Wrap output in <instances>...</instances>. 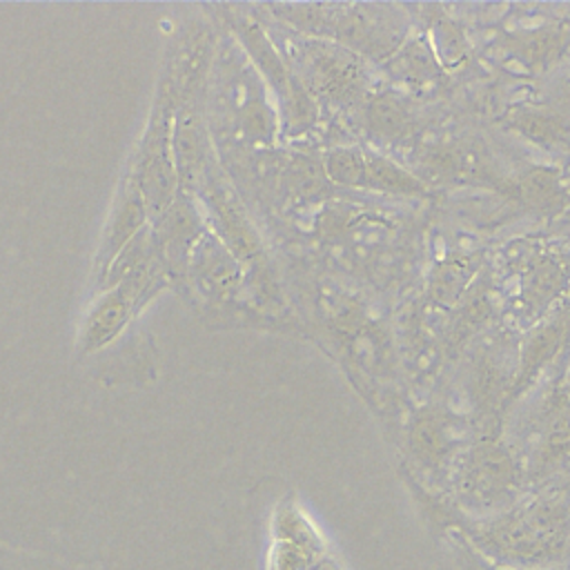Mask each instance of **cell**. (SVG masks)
Masks as SVG:
<instances>
[{
	"mask_svg": "<svg viewBox=\"0 0 570 570\" xmlns=\"http://www.w3.org/2000/svg\"><path fill=\"white\" fill-rule=\"evenodd\" d=\"M410 452L425 468H439L452 452L450 430L443 416L423 412L410 428Z\"/></svg>",
	"mask_w": 570,
	"mask_h": 570,
	"instance_id": "9c48e42d",
	"label": "cell"
},
{
	"mask_svg": "<svg viewBox=\"0 0 570 570\" xmlns=\"http://www.w3.org/2000/svg\"><path fill=\"white\" fill-rule=\"evenodd\" d=\"M463 557H465L468 570H505V568H497V566L483 561V559H481L479 554H474V552H463ZM550 570H566V568H550Z\"/></svg>",
	"mask_w": 570,
	"mask_h": 570,
	"instance_id": "ffe728a7",
	"label": "cell"
},
{
	"mask_svg": "<svg viewBox=\"0 0 570 570\" xmlns=\"http://www.w3.org/2000/svg\"><path fill=\"white\" fill-rule=\"evenodd\" d=\"M365 127L383 140H399L410 131L412 116L394 94H379L363 107Z\"/></svg>",
	"mask_w": 570,
	"mask_h": 570,
	"instance_id": "8fae6325",
	"label": "cell"
},
{
	"mask_svg": "<svg viewBox=\"0 0 570 570\" xmlns=\"http://www.w3.org/2000/svg\"><path fill=\"white\" fill-rule=\"evenodd\" d=\"M278 539L303 546L309 552H316L321 546L318 534L312 530L309 521L303 514H298L294 508L278 512Z\"/></svg>",
	"mask_w": 570,
	"mask_h": 570,
	"instance_id": "e0dca14e",
	"label": "cell"
},
{
	"mask_svg": "<svg viewBox=\"0 0 570 570\" xmlns=\"http://www.w3.org/2000/svg\"><path fill=\"white\" fill-rule=\"evenodd\" d=\"M514 129L550 149H563L570 145V122L550 111H525L514 118Z\"/></svg>",
	"mask_w": 570,
	"mask_h": 570,
	"instance_id": "4fadbf2b",
	"label": "cell"
},
{
	"mask_svg": "<svg viewBox=\"0 0 570 570\" xmlns=\"http://www.w3.org/2000/svg\"><path fill=\"white\" fill-rule=\"evenodd\" d=\"M358 189L414 196L423 191V185L416 176H412L407 169H403L394 160L372 151H363V174H361Z\"/></svg>",
	"mask_w": 570,
	"mask_h": 570,
	"instance_id": "30bf717a",
	"label": "cell"
},
{
	"mask_svg": "<svg viewBox=\"0 0 570 570\" xmlns=\"http://www.w3.org/2000/svg\"><path fill=\"white\" fill-rule=\"evenodd\" d=\"M187 272L198 292L214 303H232L245 287V269L220 238L207 229L196 243Z\"/></svg>",
	"mask_w": 570,
	"mask_h": 570,
	"instance_id": "8992f818",
	"label": "cell"
},
{
	"mask_svg": "<svg viewBox=\"0 0 570 570\" xmlns=\"http://www.w3.org/2000/svg\"><path fill=\"white\" fill-rule=\"evenodd\" d=\"M147 220H149V214H147L145 198L140 194L136 178L129 174L120 185V194L116 196L114 212L107 220V227L100 240V252H98L100 278L105 276L114 258L147 227Z\"/></svg>",
	"mask_w": 570,
	"mask_h": 570,
	"instance_id": "ba28073f",
	"label": "cell"
},
{
	"mask_svg": "<svg viewBox=\"0 0 570 570\" xmlns=\"http://www.w3.org/2000/svg\"><path fill=\"white\" fill-rule=\"evenodd\" d=\"M392 67L405 82H419V80H428L430 76H434V58H432L430 49L419 40L412 42L410 47H405L394 58Z\"/></svg>",
	"mask_w": 570,
	"mask_h": 570,
	"instance_id": "2e32d148",
	"label": "cell"
},
{
	"mask_svg": "<svg viewBox=\"0 0 570 570\" xmlns=\"http://www.w3.org/2000/svg\"><path fill=\"white\" fill-rule=\"evenodd\" d=\"M283 42V58L314 100L350 107L363 98L365 69L354 51L332 40L303 36L298 31L287 33Z\"/></svg>",
	"mask_w": 570,
	"mask_h": 570,
	"instance_id": "3957f363",
	"label": "cell"
},
{
	"mask_svg": "<svg viewBox=\"0 0 570 570\" xmlns=\"http://www.w3.org/2000/svg\"><path fill=\"white\" fill-rule=\"evenodd\" d=\"M163 269L160 256L154 254L100 292L87 309L78 332V347L82 354H94L120 336L138 307H142L163 287Z\"/></svg>",
	"mask_w": 570,
	"mask_h": 570,
	"instance_id": "277c9868",
	"label": "cell"
},
{
	"mask_svg": "<svg viewBox=\"0 0 570 570\" xmlns=\"http://www.w3.org/2000/svg\"><path fill=\"white\" fill-rule=\"evenodd\" d=\"M205 232L207 223L205 216H200V209L178 194L176 200L154 220L151 229L163 265H169L174 272L187 269L189 256Z\"/></svg>",
	"mask_w": 570,
	"mask_h": 570,
	"instance_id": "52a82bcc",
	"label": "cell"
},
{
	"mask_svg": "<svg viewBox=\"0 0 570 570\" xmlns=\"http://www.w3.org/2000/svg\"><path fill=\"white\" fill-rule=\"evenodd\" d=\"M521 468L512 452L497 441H479L468 450L456 476L459 503L485 519L512 508L521 490Z\"/></svg>",
	"mask_w": 570,
	"mask_h": 570,
	"instance_id": "5b68a950",
	"label": "cell"
},
{
	"mask_svg": "<svg viewBox=\"0 0 570 570\" xmlns=\"http://www.w3.org/2000/svg\"><path fill=\"white\" fill-rule=\"evenodd\" d=\"M312 557L314 552L303 546L278 539L272 550V570H307L312 566Z\"/></svg>",
	"mask_w": 570,
	"mask_h": 570,
	"instance_id": "ac0fdd59",
	"label": "cell"
},
{
	"mask_svg": "<svg viewBox=\"0 0 570 570\" xmlns=\"http://www.w3.org/2000/svg\"><path fill=\"white\" fill-rule=\"evenodd\" d=\"M232 29L245 56L274 94V107L285 136H303L316 125L318 102L296 78L269 31L249 16H232Z\"/></svg>",
	"mask_w": 570,
	"mask_h": 570,
	"instance_id": "7a4b0ae2",
	"label": "cell"
},
{
	"mask_svg": "<svg viewBox=\"0 0 570 570\" xmlns=\"http://www.w3.org/2000/svg\"><path fill=\"white\" fill-rule=\"evenodd\" d=\"M468 281L463 274V265L459 263H448L439 269V276L434 278V292L441 298H454L461 292V285Z\"/></svg>",
	"mask_w": 570,
	"mask_h": 570,
	"instance_id": "d6986e66",
	"label": "cell"
},
{
	"mask_svg": "<svg viewBox=\"0 0 570 570\" xmlns=\"http://www.w3.org/2000/svg\"><path fill=\"white\" fill-rule=\"evenodd\" d=\"M517 196L537 209H552L563 200L557 176L548 169H530L517 180Z\"/></svg>",
	"mask_w": 570,
	"mask_h": 570,
	"instance_id": "5bb4252c",
	"label": "cell"
},
{
	"mask_svg": "<svg viewBox=\"0 0 570 570\" xmlns=\"http://www.w3.org/2000/svg\"><path fill=\"white\" fill-rule=\"evenodd\" d=\"M570 456V410L557 414L541 432L530 461L532 476H546Z\"/></svg>",
	"mask_w": 570,
	"mask_h": 570,
	"instance_id": "7c38bea8",
	"label": "cell"
},
{
	"mask_svg": "<svg viewBox=\"0 0 570 570\" xmlns=\"http://www.w3.org/2000/svg\"><path fill=\"white\" fill-rule=\"evenodd\" d=\"M474 554L505 570H550L570 559V501L546 494L465 530Z\"/></svg>",
	"mask_w": 570,
	"mask_h": 570,
	"instance_id": "6da1fadb",
	"label": "cell"
},
{
	"mask_svg": "<svg viewBox=\"0 0 570 570\" xmlns=\"http://www.w3.org/2000/svg\"><path fill=\"white\" fill-rule=\"evenodd\" d=\"M563 33L554 31V29H541V31H534L530 36H521L517 38V56L530 65V67H541L546 65L548 60H552L561 47H563Z\"/></svg>",
	"mask_w": 570,
	"mask_h": 570,
	"instance_id": "9a60e30c",
	"label": "cell"
}]
</instances>
